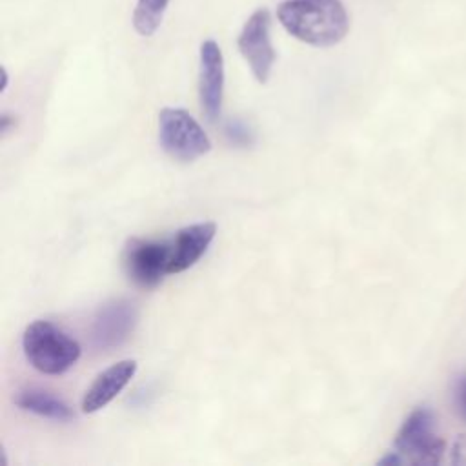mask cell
<instances>
[{"label": "cell", "mask_w": 466, "mask_h": 466, "mask_svg": "<svg viewBox=\"0 0 466 466\" xmlns=\"http://www.w3.org/2000/svg\"><path fill=\"white\" fill-rule=\"evenodd\" d=\"M277 18L291 36L315 47L339 44L350 29L340 0H284L277 7Z\"/></svg>", "instance_id": "6da1fadb"}, {"label": "cell", "mask_w": 466, "mask_h": 466, "mask_svg": "<svg viewBox=\"0 0 466 466\" xmlns=\"http://www.w3.org/2000/svg\"><path fill=\"white\" fill-rule=\"evenodd\" d=\"M22 348L29 364L46 375H60L80 359V344L49 320L31 322Z\"/></svg>", "instance_id": "7a4b0ae2"}, {"label": "cell", "mask_w": 466, "mask_h": 466, "mask_svg": "<svg viewBox=\"0 0 466 466\" xmlns=\"http://www.w3.org/2000/svg\"><path fill=\"white\" fill-rule=\"evenodd\" d=\"M158 140L162 149L180 162H193L211 149V140L202 126L178 107H164L158 113Z\"/></svg>", "instance_id": "3957f363"}, {"label": "cell", "mask_w": 466, "mask_h": 466, "mask_svg": "<svg viewBox=\"0 0 466 466\" xmlns=\"http://www.w3.org/2000/svg\"><path fill=\"white\" fill-rule=\"evenodd\" d=\"M393 448L404 461L422 466L439 464L442 461L446 442L435 431V417L428 408H415L399 428Z\"/></svg>", "instance_id": "277c9868"}, {"label": "cell", "mask_w": 466, "mask_h": 466, "mask_svg": "<svg viewBox=\"0 0 466 466\" xmlns=\"http://www.w3.org/2000/svg\"><path fill=\"white\" fill-rule=\"evenodd\" d=\"M124 271L138 288H155L169 266V240L129 238L122 255Z\"/></svg>", "instance_id": "5b68a950"}, {"label": "cell", "mask_w": 466, "mask_h": 466, "mask_svg": "<svg viewBox=\"0 0 466 466\" xmlns=\"http://www.w3.org/2000/svg\"><path fill=\"white\" fill-rule=\"evenodd\" d=\"M269 11L266 7L257 9L242 25L237 40L240 55L260 84L268 82L275 64V49L269 38Z\"/></svg>", "instance_id": "8992f818"}, {"label": "cell", "mask_w": 466, "mask_h": 466, "mask_svg": "<svg viewBox=\"0 0 466 466\" xmlns=\"http://www.w3.org/2000/svg\"><path fill=\"white\" fill-rule=\"evenodd\" d=\"M224 95V56L215 40L200 44V71H198V96L202 111L209 120H217L222 107Z\"/></svg>", "instance_id": "52a82bcc"}, {"label": "cell", "mask_w": 466, "mask_h": 466, "mask_svg": "<svg viewBox=\"0 0 466 466\" xmlns=\"http://www.w3.org/2000/svg\"><path fill=\"white\" fill-rule=\"evenodd\" d=\"M137 322V308L126 299L104 304L93 320V342L100 350L122 344L133 331Z\"/></svg>", "instance_id": "ba28073f"}, {"label": "cell", "mask_w": 466, "mask_h": 466, "mask_svg": "<svg viewBox=\"0 0 466 466\" xmlns=\"http://www.w3.org/2000/svg\"><path fill=\"white\" fill-rule=\"evenodd\" d=\"M215 222H198L186 226L175 233L169 240V266L167 273H182L189 269L200 257L208 251L211 240L215 238Z\"/></svg>", "instance_id": "9c48e42d"}, {"label": "cell", "mask_w": 466, "mask_h": 466, "mask_svg": "<svg viewBox=\"0 0 466 466\" xmlns=\"http://www.w3.org/2000/svg\"><path fill=\"white\" fill-rule=\"evenodd\" d=\"M135 373H137V360L133 359L118 360L116 364L104 370L86 391L82 399V411L95 413L106 408L129 384Z\"/></svg>", "instance_id": "30bf717a"}, {"label": "cell", "mask_w": 466, "mask_h": 466, "mask_svg": "<svg viewBox=\"0 0 466 466\" xmlns=\"http://www.w3.org/2000/svg\"><path fill=\"white\" fill-rule=\"evenodd\" d=\"M15 404L25 411H31V413L46 417V419L60 420V422L71 420L75 417V413L64 400H60L58 397L51 395L49 391H44L38 388L20 390L15 395Z\"/></svg>", "instance_id": "8fae6325"}, {"label": "cell", "mask_w": 466, "mask_h": 466, "mask_svg": "<svg viewBox=\"0 0 466 466\" xmlns=\"http://www.w3.org/2000/svg\"><path fill=\"white\" fill-rule=\"evenodd\" d=\"M169 0H137L133 11V27L142 36H151L162 24Z\"/></svg>", "instance_id": "7c38bea8"}, {"label": "cell", "mask_w": 466, "mask_h": 466, "mask_svg": "<svg viewBox=\"0 0 466 466\" xmlns=\"http://www.w3.org/2000/svg\"><path fill=\"white\" fill-rule=\"evenodd\" d=\"M226 135H228V138H229L231 142H235V144L246 146V144H251V142H253L251 131H249L242 122H238V120L229 122V124L226 126Z\"/></svg>", "instance_id": "4fadbf2b"}, {"label": "cell", "mask_w": 466, "mask_h": 466, "mask_svg": "<svg viewBox=\"0 0 466 466\" xmlns=\"http://www.w3.org/2000/svg\"><path fill=\"white\" fill-rule=\"evenodd\" d=\"M453 402L462 419H466V373L461 375L453 388Z\"/></svg>", "instance_id": "5bb4252c"}, {"label": "cell", "mask_w": 466, "mask_h": 466, "mask_svg": "<svg viewBox=\"0 0 466 466\" xmlns=\"http://www.w3.org/2000/svg\"><path fill=\"white\" fill-rule=\"evenodd\" d=\"M451 462L453 464H466V433L459 435L453 450H451Z\"/></svg>", "instance_id": "9a60e30c"}]
</instances>
